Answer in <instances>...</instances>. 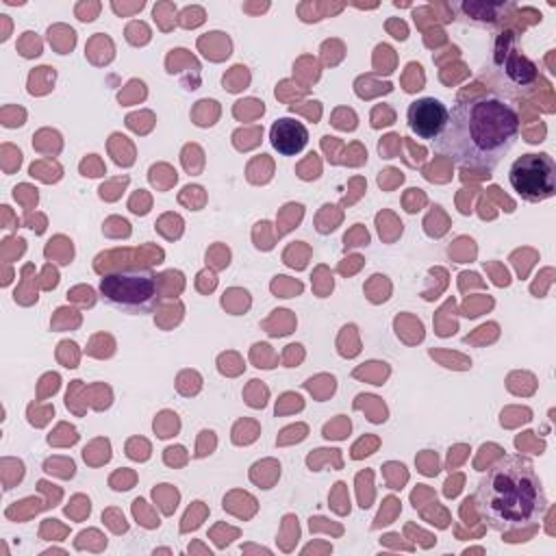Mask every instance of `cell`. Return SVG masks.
Returning <instances> with one entry per match:
<instances>
[{
  "mask_svg": "<svg viewBox=\"0 0 556 556\" xmlns=\"http://www.w3.org/2000/svg\"><path fill=\"white\" fill-rule=\"evenodd\" d=\"M100 295L128 315H148L161 298L159 276L148 267L117 269L100 278Z\"/></svg>",
  "mask_w": 556,
  "mask_h": 556,
  "instance_id": "3957f363",
  "label": "cell"
},
{
  "mask_svg": "<svg viewBox=\"0 0 556 556\" xmlns=\"http://www.w3.org/2000/svg\"><path fill=\"white\" fill-rule=\"evenodd\" d=\"M476 506L493 530L504 532L536 521L547 508V497L532 463L526 456H508L480 478Z\"/></svg>",
  "mask_w": 556,
  "mask_h": 556,
  "instance_id": "7a4b0ae2",
  "label": "cell"
},
{
  "mask_svg": "<svg viewBox=\"0 0 556 556\" xmlns=\"http://www.w3.org/2000/svg\"><path fill=\"white\" fill-rule=\"evenodd\" d=\"M269 139H271V146L282 156H293L304 150V146L308 141V130L302 122H298L293 117H280L271 124Z\"/></svg>",
  "mask_w": 556,
  "mask_h": 556,
  "instance_id": "8992f818",
  "label": "cell"
},
{
  "mask_svg": "<svg viewBox=\"0 0 556 556\" xmlns=\"http://www.w3.org/2000/svg\"><path fill=\"white\" fill-rule=\"evenodd\" d=\"M519 137L517 111L495 96L458 100L447 111V124L434 150L452 163L471 169H493Z\"/></svg>",
  "mask_w": 556,
  "mask_h": 556,
  "instance_id": "6da1fadb",
  "label": "cell"
},
{
  "mask_svg": "<svg viewBox=\"0 0 556 556\" xmlns=\"http://www.w3.org/2000/svg\"><path fill=\"white\" fill-rule=\"evenodd\" d=\"M513 191L528 202H543L556 193V163L547 152H528L508 172Z\"/></svg>",
  "mask_w": 556,
  "mask_h": 556,
  "instance_id": "277c9868",
  "label": "cell"
},
{
  "mask_svg": "<svg viewBox=\"0 0 556 556\" xmlns=\"http://www.w3.org/2000/svg\"><path fill=\"white\" fill-rule=\"evenodd\" d=\"M447 106L437 98H417L406 109V122L413 135L426 141H437L447 124Z\"/></svg>",
  "mask_w": 556,
  "mask_h": 556,
  "instance_id": "5b68a950",
  "label": "cell"
}]
</instances>
